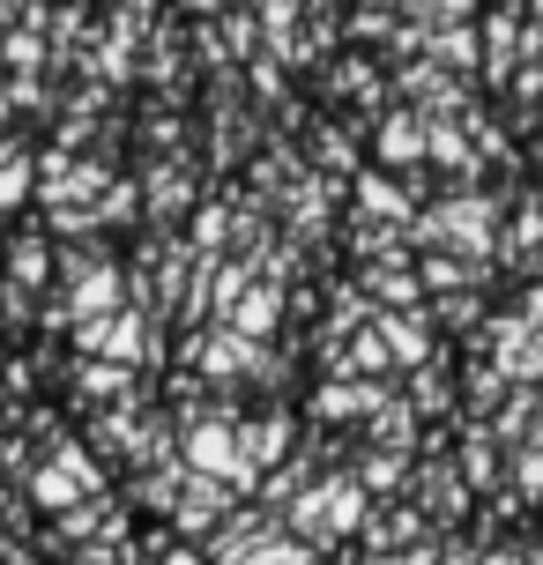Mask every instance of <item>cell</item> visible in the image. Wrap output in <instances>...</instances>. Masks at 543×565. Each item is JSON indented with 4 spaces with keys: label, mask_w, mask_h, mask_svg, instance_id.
Masks as SVG:
<instances>
[{
    "label": "cell",
    "mask_w": 543,
    "mask_h": 565,
    "mask_svg": "<svg viewBox=\"0 0 543 565\" xmlns=\"http://www.w3.org/2000/svg\"><path fill=\"white\" fill-rule=\"evenodd\" d=\"M491 565H514V558H491Z\"/></svg>",
    "instance_id": "1"
}]
</instances>
